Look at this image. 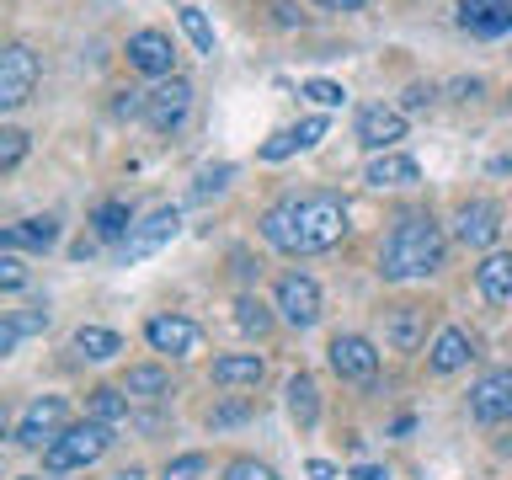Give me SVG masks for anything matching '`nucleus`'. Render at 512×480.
Returning a JSON list of instances; mask_svg holds the SVG:
<instances>
[{
	"label": "nucleus",
	"mask_w": 512,
	"mask_h": 480,
	"mask_svg": "<svg viewBox=\"0 0 512 480\" xmlns=\"http://www.w3.org/2000/svg\"><path fill=\"white\" fill-rule=\"evenodd\" d=\"M347 198L342 192H294L262 214V240L283 256H320L342 246L347 235Z\"/></svg>",
	"instance_id": "1"
},
{
	"label": "nucleus",
	"mask_w": 512,
	"mask_h": 480,
	"mask_svg": "<svg viewBox=\"0 0 512 480\" xmlns=\"http://www.w3.org/2000/svg\"><path fill=\"white\" fill-rule=\"evenodd\" d=\"M443 224L427 214V208H416V214H400L390 224V235H384L379 246V278L384 283H411V278H432V272L443 267Z\"/></svg>",
	"instance_id": "2"
},
{
	"label": "nucleus",
	"mask_w": 512,
	"mask_h": 480,
	"mask_svg": "<svg viewBox=\"0 0 512 480\" xmlns=\"http://www.w3.org/2000/svg\"><path fill=\"white\" fill-rule=\"evenodd\" d=\"M107 443H112V427H102V422H70L59 432L54 443L43 448V470L48 475H86L96 459L107 454Z\"/></svg>",
	"instance_id": "3"
},
{
	"label": "nucleus",
	"mask_w": 512,
	"mask_h": 480,
	"mask_svg": "<svg viewBox=\"0 0 512 480\" xmlns=\"http://www.w3.org/2000/svg\"><path fill=\"white\" fill-rule=\"evenodd\" d=\"M176 230H182V214H176L171 203L150 208V214H144V219H134V230L123 235V246H118V262H123V267H134V262H144V256H155L160 246H171V240H176Z\"/></svg>",
	"instance_id": "4"
},
{
	"label": "nucleus",
	"mask_w": 512,
	"mask_h": 480,
	"mask_svg": "<svg viewBox=\"0 0 512 480\" xmlns=\"http://www.w3.org/2000/svg\"><path fill=\"white\" fill-rule=\"evenodd\" d=\"M272 310H278L283 326L310 331L320 320V283L310 278V272H283L278 288H272Z\"/></svg>",
	"instance_id": "5"
},
{
	"label": "nucleus",
	"mask_w": 512,
	"mask_h": 480,
	"mask_svg": "<svg viewBox=\"0 0 512 480\" xmlns=\"http://www.w3.org/2000/svg\"><path fill=\"white\" fill-rule=\"evenodd\" d=\"M64 427H70V400H64V395H38L22 416H16L11 438L22 448H48Z\"/></svg>",
	"instance_id": "6"
},
{
	"label": "nucleus",
	"mask_w": 512,
	"mask_h": 480,
	"mask_svg": "<svg viewBox=\"0 0 512 480\" xmlns=\"http://www.w3.org/2000/svg\"><path fill=\"white\" fill-rule=\"evenodd\" d=\"M187 112H192V86L182 75H171V80H155V91H144L139 118L150 123L155 134H176V128L187 123Z\"/></svg>",
	"instance_id": "7"
},
{
	"label": "nucleus",
	"mask_w": 512,
	"mask_h": 480,
	"mask_svg": "<svg viewBox=\"0 0 512 480\" xmlns=\"http://www.w3.org/2000/svg\"><path fill=\"white\" fill-rule=\"evenodd\" d=\"M326 358L336 368V379H347V384H374L379 379V347L368 342V336H358V331H336Z\"/></svg>",
	"instance_id": "8"
},
{
	"label": "nucleus",
	"mask_w": 512,
	"mask_h": 480,
	"mask_svg": "<svg viewBox=\"0 0 512 480\" xmlns=\"http://www.w3.org/2000/svg\"><path fill=\"white\" fill-rule=\"evenodd\" d=\"M454 240L470 251H496V240H502V208L491 198H464L454 208Z\"/></svg>",
	"instance_id": "9"
},
{
	"label": "nucleus",
	"mask_w": 512,
	"mask_h": 480,
	"mask_svg": "<svg viewBox=\"0 0 512 480\" xmlns=\"http://www.w3.org/2000/svg\"><path fill=\"white\" fill-rule=\"evenodd\" d=\"M144 342H150L155 352H166V358H192V352L203 347V326L198 320H187V315H150L144 320Z\"/></svg>",
	"instance_id": "10"
},
{
	"label": "nucleus",
	"mask_w": 512,
	"mask_h": 480,
	"mask_svg": "<svg viewBox=\"0 0 512 480\" xmlns=\"http://www.w3.org/2000/svg\"><path fill=\"white\" fill-rule=\"evenodd\" d=\"M32 86H38V54L27 43H6V54H0V107L16 112L32 96Z\"/></svg>",
	"instance_id": "11"
},
{
	"label": "nucleus",
	"mask_w": 512,
	"mask_h": 480,
	"mask_svg": "<svg viewBox=\"0 0 512 480\" xmlns=\"http://www.w3.org/2000/svg\"><path fill=\"white\" fill-rule=\"evenodd\" d=\"M123 54H128V70H139L150 80H171L176 75V48H171L166 32H155V27H139Z\"/></svg>",
	"instance_id": "12"
},
{
	"label": "nucleus",
	"mask_w": 512,
	"mask_h": 480,
	"mask_svg": "<svg viewBox=\"0 0 512 480\" xmlns=\"http://www.w3.org/2000/svg\"><path fill=\"white\" fill-rule=\"evenodd\" d=\"M470 416L475 422H512V368H491V374H480L475 379V390H470Z\"/></svg>",
	"instance_id": "13"
},
{
	"label": "nucleus",
	"mask_w": 512,
	"mask_h": 480,
	"mask_svg": "<svg viewBox=\"0 0 512 480\" xmlns=\"http://www.w3.org/2000/svg\"><path fill=\"white\" fill-rule=\"evenodd\" d=\"M352 134H358V144H363V150L384 155V150H395V144L406 139V112H400V107H384V102H374V107H363V112H358V123H352Z\"/></svg>",
	"instance_id": "14"
},
{
	"label": "nucleus",
	"mask_w": 512,
	"mask_h": 480,
	"mask_svg": "<svg viewBox=\"0 0 512 480\" xmlns=\"http://www.w3.org/2000/svg\"><path fill=\"white\" fill-rule=\"evenodd\" d=\"M331 134V118L326 112H315V118H299V123H288L278 128L267 144H262V160H288V155H299V150H315L320 139Z\"/></svg>",
	"instance_id": "15"
},
{
	"label": "nucleus",
	"mask_w": 512,
	"mask_h": 480,
	"mask_svg": "<svg viewBox=\"0 0 512 480\" xmlns=\"http://www.w3.org/2000/svg\"><path fill=\"white\" fill-rule=\"evenodd\" d=\"M459 27L470 38H507L512 32V0H459Z\"/></svg>",
	"instance_id": "16"
},
{
	"label": "nucleus",
	"mask_w": 512,
	"mask_h": 480,
	"mask_svg": "<svg viewBox=\"0 0 512 480\" xmlns=\"http://www.w3.org/2000/svg\"><path fill=\"white\" fill-rule=\"evenodd\" d=\"M384 342L395 352H422V342H427V310L422 304H395V310H384Z\"/></svg>",
	"instance_id": "17"
},
{
	"label": "nucleus",
	"mask_w": 512,
	"mask_h": 480,
	"mask_svg": "<svg viewBox=\"0 0 512 480\" xmlns=\"http://www.w3.org/2000/svg\"><path fill=\"white\" fill-rule=\"evenodd\" d=\"M470 358H475V336L464 326H443L438 336H432V347H427V368H432V374H459Z\"/></svg>",
	"instance_id": "18"
},
{
	"label": "nucleus",
	"mask_w": 512,
	"mask_h": 480,
	"mask_svg": "<svg viewBox=\"0 0 512 480\" xmlns=\"http://www.w3.org/2000/svg\"><path fill=\"white\" fill-rule=\"evenodd\" d=\"M54 240H59V219H54V214H32V219L6 224L0 246H6V251H48Z\"/></svg>",
	"instance_id": "19"
},
{
	"label": "nucleus",
	"mask_w": 512,
	"mask_h": 480,
	"mask_svg": "<svg viewBox=\"0 0 512 480\" xmlns=\"http://www.w3.org/2000/svg\"><path fill=\"white\" fill-rule=\"evenodd\" d=\"M267 374V363L256 358V352H224V358H214V384L219 390H256Z\"/></svg>",
	"instance_id": "20"
},
{
	"label": "nucleus",
	"mask_w": 512,
	"mask_h": 480,
	"mask_svg": "<svg viewBox=\"0 0 512 480\" xmlns=\"http://www.w3.org/2000/svg\"><path fill=\"white\" fill-rule=\"evenodd\" d=\"M118 390L128 395V400H144V406H160V400L171 395V368H160V363H134L123 374V384Z\"/></svg>",
	"instance_id": "21"
},
{
	"label": "nucleus",
	"mask_w": 512,
	"mask_h": 480,
	"mask_svg": "<svg viewBox=\"0 0 512 480\" xmlns=\"http://www.w3.org/2000/svg\"><path fill=\"white\" fill-rule=\"evenodd\" d=\"M363 182H368V187H416V182H422V166H416L411 155H395V150H384V155H374V160H368Z\"/></svg>",
	"instance_id": "22"
},
{
	"label": "nucleus",
	"mask_w": 512,
	"mask_h": 480,
	"mask_svg": "<svg viewBox=\"0 0 512 480\" xmlns=\"http://www.w3.org/2000/svg\"><path fill=\"white\" fill-rule=\"evenodd\" d=\"M475 283H480V294H486L491 304H507L512 299V251H486L480 256Z\"/></svg>",
	"instance_id": "23"
},
{
	"label": "nucleus",
	"mask_w": 512,
	"mask_h": 480,
	"mask_svg": "<svg viewBox=\"0 0 512 480\" xmlns=\"http://www.w3.org/2000/svg\"><path fill=\"white\" fill-rule=\"evenodd\" d=\"M128 406H134V400H128L123 390H112V384H96V390L86 395V416L91 422H102V427H128Z\"/></svg>",
	"instance_id": "24"
},
{
	"label": "nucleus",
	"mask_w": 512,
	"mask_h": 480,
	"mask_svg": "<svg viewBox=\"0 0 512 480\" xmlns=\"http://www.w3.org/2000/svg\"><path fill=\"white\" fill-rule=\"evenodd\" d=\"M70 347H75V358H86V363H112L123 352V336L107 331V326H80Z\"/></svg>",
	"instance_id": "25"
},
{
	"label": "nucleus",
	"mask_w": 512,
	"mask_h": 480,
	"mask_svg": "<svg viewBox=\"0 0 512 480\" xmlns=\"http://www.w3.org/2000/svg\"><path fill=\"white\" fill-rule=\"evenodd\" d=\"M283 395H288V416H294V427L310 432L320 422V390H315V379L310 374H294Z\"/></svg>",
	"instance_id": "26"
},
{
	"label": "nucleus",
	"mask_w": 512,
	"mask_h": 480,
	"mask_svg": "<svg viewBox=\"0 0 512 480\" xmlns=\"http://www.w3.org/2000/svg\"><path fill=\"white\" fill-rule=\"evenodd\" d=\"M91 224H96V235H102V240H112V246H123V235L134 230V208H128L123 198H107V203H96Z\"/></svg>",
	"instance_id": "27"
},
{
	"label": "nucleus",
	"mask_w": 512,
	"mask_h": 480,
	"mask_svg": "<svg viewBox=\"0 0 512 480\" xmlns=\"http://www.w3.org/2000/svg\"><path fill=\"white\" fill-rule=\"evenodd\" d=\"M176 16H182V32L192 38V48H198V54H214V48H219L214 22H208V16H203L198 6H176Z\"/></svg>",
	"instance_id": "28"
},
{
	"label": "nucleus",
	"mask_w": 512,
	"mask_h": 480,
	"mask_svg": "<svg viewBox=\"0 0 512 480\" xmlns=\"http://www.w3.org/2000/svg\"><path fill=\"white\" fill-rule=\"evenodd\" d=\"M235 326L246 331V336H267V331H272V310H267L262 299L240 294V299H235Z\"/></svg>",
	"instance_id": "29"
},
{
	"label": "nucleus",
	"mask_w": 512,
	"mask_h": 480,
	"mask_svg": "<svg viewBox=\"0 0 512 480\" xmlns=\"http://www.w3.org/2000/svg\"><path fill=\"white\" fill-rule=\"evenodd\" d=\"M230 182H235V166H230V160H219V166H203L198 182H192V198H198V203H203V198H219V192L230 187Z\"/></svg>",
	"instance_id": "30"
},
{
	"label": "nucleus",
	"mask_w": 512,
	"mask_h": 480,
	"mask_svg": "<svg viewBox=\"0 0 512 480\" xmlns=\"http://www.w3.org/2000/svg\"><path fill=\"white\" fill-rule=\"evenodd\" d=\"M208 475V459L203 454H176L160 464V480H203Z\"/></svg>",
	"instance_id": "31"
},
{
	"label": "nucleus",
	"mask_w": 512,
	"mask_h": 480,
	"mask_svg": "<svg viewBox=\"0 0 512 480\" xmlns=\"http://www.w3.org/2000/svg\"><path fill=\"white\" fill-rule=\"evenodd\" d=\"M22 155H27V134L22 128H0V176L22 166Z\"/></svg>",
	"instance_id": "32"
},
{
	"label": "nucleus",
	"mask_w": 512,
	"mask_h": 480,
	"mask_svg": "<svg viewBox=\"0 0 512 480\" xmlns=\"http://www.w3.org/2000/svg\"><path fill=\"white\" fill-rule=\"evenodd\" d=\"M6 326H11L16 336H38V331H48V310H43V304H27V310H11V315H6Z\"/></svg>",
	"instance_id": "33"
},
{
	"label": "nucleus",
	"mask_w": 512,
	"mask_h": 480,
	"mask_svg": "<svg viewBox=\"0 0 512 480\" xmlns=\"http://www.w3.org/2000/svg\"><path fill=\"white\" fill-rule=\"evenodd\" d=\"M224 480H278V470L262 459H230L224 464Z\"/></svg>",
	"instance_id": "34"
},
{
	"label": "nucleus",
	"mask_w": 512,
	"mask_h": 480,
	"mask_svg": "<svg viewBox=\"0 0 512 480\" xmlns=\"http://www.w3.org/2000/svg\"><path fill=\"white\" fill-rule=\"evenodd\" d=\"M304 96H310L315 107H342L347 102V91L336 86V80H304Z\"/></svg>",
	"instance_id": "35"
},
{
	"label": "nucleus",
	"mask_w": 512,
	"mask_h": 480,
	"mask_svg": "<svg viewBox=\"0 0 512 480\" xmlns=\"http://www.w3.org/2000/svg\"><path fill=\"white\" fill-rule=\"evenodd\" d=\"M22 283H27V267H22V256H16V251H6V256H0V288H6V294H16Z\"/></svg>",
	"instance_id": "36"
},
{
	"label": "nucleus",
	"mask_w": 512,
	"mask_h": 480,
	"mask_svg": "<svg viewBox=\"0 0 512 480\" xmlns=\"http://www.w3.org/2000/svg\"><path fill=\"white\" fill-rule=\"evenodd\" d=\"M246 416H251V406H246V400H240V406H224V411H208V427H230V422H246Z\"/></svg>",
	"instance_id": "37"
},
{
	"label": "nucleus",
	"mask_w": 512,
	"mask_h": 480,
	"mask_svg": "<svg viewBox=\"0 0 512 480\" xmlns=\"http://www.w3.org/2000/svg\"><path fill=\"white\" fill-rule=\"evenodd\" d=\"M272 16H278V22H283V27H294V22H304V16H299V6H294V0H272Z\"/></svg>",
	"instance_id": "38"
},
{
	"label": "nucleus",
	"mask_w": 512,
	"mask_h": 480,
	"mask_svg": "<svg viewBox=\"0 0 512 480\" xmlns=\"http://www.w3.org/2000/svg\"><path fill=\"white\" fill-rule=\"evenodd\" d=\"M304 475H310V480H336V464L331 459H310V464H304Z\"/></svg>",
	"instance_id": "39"
},
{
	"label": "nucleus",
	"mask_w": 512,
	"mask_h": 480,
	"mask_svg": "<svg viewBox=\"0 0 512 480\" xmlns=\"http://www.w3.org/2000/svg\"><path fill=\"white\" fill-rule=\"evenodd\" d=\"M315 6H320V11H342V16H347V11H363L368 0H315Z\"/></svg>",
	"instance_id": "40"
},
{
	"label": "nucleus",
	"mask_w": 512,
	"mask_h": 480,
	"mask_svg": "<svg viewBox=\"0 0 512 480\" xmlns=\"http://www.w3.org/2000/svg\"><path fill=\"white\" fill-rule=\"evenodd\" d=\"M16 342H22V336H16L6 320H0V358H11V347H16Z\"/></svg>",
	"instance_id": "41"
},
{
	"label": "nucleus",
	"mask_w": 512,
	"mask_h": 480,
	"mask_svg": "<svg viewBox=\"0 0 512 480\" xmlns=\"http://www.w3.org/2000/svg\"><path fill=\"white\" fill-rule=\"evenodd\" d=\"M427 102H432L427 86H411V91H406V107H427Z\"/></svg>",
	"instance_id": "42"
},
{
	"label": "nucleus",
	"mask_w": 512,
	"mask_h": 480,
	"mask_svg": "<svg viewBox=\"0 0 512 480\" xmlns=\"http://www.w3.org/2000/svg\"><path fill=\"white\" fill-rule=\"evenodd\" d=\"M352 480H390V475L374 470V464H358V470H352Z\"/></svg>",
	"instance_id": "43"
},
{
	"label": "nucleus",
	"mask_w": 512,
	"mask_h": 480,
	"mask_svg": "<svg viewBox=\"0 0 512 480\" xmlns=\"http://www.w3.org/2000/svg\"><path fill=\"white\" fill-rule=\"evenodd\" d=\"M112 480H144V470H134V464H128V470H118Z\"/></svg>",
	"instance_id": "44"
},
{
	"label": "nucleus",
	"mask_w": 512,
	"mask_h": 480,
	"mask_svg": "<svg viewBox=\"0 0 512 480\" xmlns=\"http://www.w3.org/2000/svg\"><path fill=\"white\" fill-rule=\"evenodd\" d=\"M22 480H54V475H22Z\"/></svg>",
	"instance_id": "45"
},
{
	"label": "nucleus",
	"mask_w": 512,
	"mask_h": 480,
	"mask_svg": "<svg viewBox=\"0 0 512 480\" xmlns=\"http://www.w3.org/2000/svg\"><path fill=\"white\" fill-rule=\"evenodd\" d=\"M507 107H512V91H507Z\"/></svg>",
	"instance_id": "46"
}]
</instances>
